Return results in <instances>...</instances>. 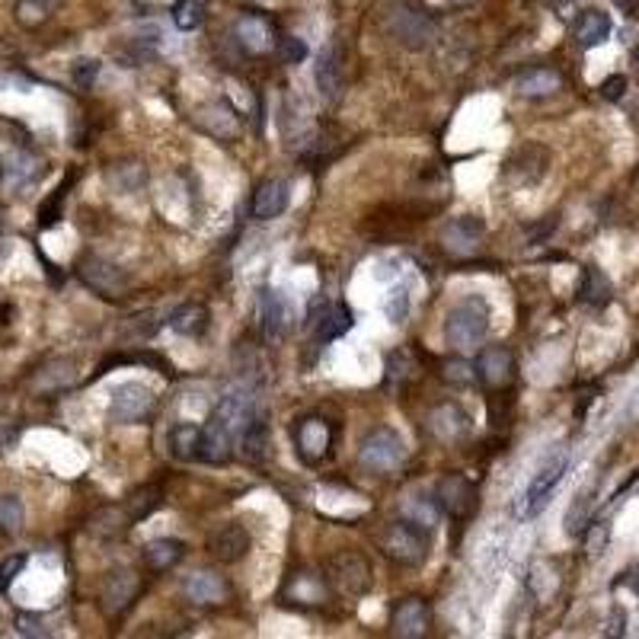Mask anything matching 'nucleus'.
Returning <instances> with one entry per match:
<instances>
[{
	"label": "nucleus",
	"mask_w": 639,
	"mask_h": 639,
	"mask_svg": "<svg viewBox=\"0 0 639 639\" xmlns=\"http://www.w3.org/2000/svg\"><path fill=\"white\" fill-rule=\"evenodd\" d=\"M26 560H29L26 553H16L10 560H4V566H0V592H7V588L16 582V576L26 569Z\"/></svg>",
	"instance_id": "37998d69"
},
{
	"label": "nucleus",
	"mask_w": 639,
	"mask_h": 639,
	"mask_svg": "<svg viewBox=\"0 0 639 639\" xmlns=\"http://www.w3.org/2000/svg\"><path fill=\"white\" fill-rule=\"evenodd\" d=\"M170 326L179 336H202L208 330V310L202 304H183L170 314Z\"/></svg>",
	"instance_id": "c756f323"
},
{
	"label": "nucleus",
	"mask_w": 639,
	"mask_h": 639,
	"mask_svg": "<svg viewBox=\"0 0 639 639\" xmlns=\"http://www.w3.org/2000/svg\"><path fill=\"white\" fill-rule=\"evenodd\" d=\"M208 553L221 563H240L250 553V534L243 524H221L208 534Z\"/></svg>",
	"instance_id": "ddd939ff"
},
{
	"label": "nucleus",
	"mask_w": 639,
	"mask_h": 639,
	"mask_svg": "<svg viewBox=\"0 0 639 639\" xmlns=\"http://www.w3.org/2000/svg\"><path fill=\"white\" fill-rule=\"evenodd\" d=\"M378 547L393 563L419 566L425 556H429V534H425V528H419V524L400 518V521L384 524L378 534Z\"/></svg>",
	"instance_id": "7ed1b4c3"
},
{
	"label": "nucleus",
	"mask_w": 639,
	"mask_h": 639,
	"mask_svg": "<svg viewBox=\"0 0 639 639\" xmlns=\"http://www.w3.org/2000/svg\"><path fill=\"white\" fill-rule=\"evenodd\" d=\"M39 173H42V160L32 157L29 151H13V154L4 160V176H7V183L16 186V189L29 186Z\"/></svg>",
	"instance_id": "bb28decb"
},
{
	"label": "nucleus",
	"mask_w": 639,
	"mask_h": 639,
	"mask_svg": "<svg viewBox=\"0 0 639 639\" xmlns=\"http://www.w3.org/2000/svg\"><path fill=\"white\" fill-rule=\"evenodd\" d=\"M630 576H633V579H620V585H630L633 592L639 595V572H630Z\"/></svg>",
	"instance_id": "8fccbe9b"
},
{
	"label": "nucleus",
	"mask_w": 639,
	"mask_h": 639,
	"mask_svg": "<svg viewBox=\"0 0 639 639\" xmlns=\"http://www.w3.org/2000/svg\"><path fill=\"white\" fill-rule=\"evenodd\" d=\"M160 502H163L160 489L157 486H144V489H138V493H131L125 499V512L131 515V521H141L147 515H154L160 509Z\"/></svg>",
	"instance_id": "473e14b6"
},
{
	"label": "nucleus",
	"mask_w": 639,
	"mask_h": 639,
	"mask_svg": "<svg viewBox=\"0 0 639 639\" xmlns=\"http://www.w3.org/2000/svg\"><path fill=\"white\" fill-rule=\"evenodd\" d=\"M352 310L346 304H333V307H326V314L320 317L317 323V339L320 342H333L339 336H346L352 330Z\"/></svg>",
	"instance_id": "c85d7f7f"
},
{
	"label": "nucleus",
	"mask_w": 639,
	"mask_h": 639,
	"mask_svg": "<svg viewBox=\"0 0 639 639\" xmlns=\"http://www.w3.org/2000/svg\"><path fill=\"white\" fill-rule=\"evenodd\" d=\"M170 448L179 461H192V457H199L202 451V429L199 425H189V422H179L176 429L170 432Z\"/></svg>",
	"instance_id": "7c9ffc66"
},
{
	"label": "nucleus",
	"mask_w": 639,
	"mask_h": 639,
	"mask_svg": "<svg viewBox=\"0 0 639 639\" xmlns=\"http://www.w3.org/2000/svg\"><path fill=\"white\" fill-rule=\"evenodd\" d=\"M237 445H240L243 457H247L250 464H262V461H266V457H269V448H272V438H269V425H266V419L253 416L247 429H243V435H240Z\"/></svg>",
	"instance_id": "a878e982"
},
{
	"label": "nucleus",
	"mask_w": 639,
	"mask_h": 639,
	"mask_svg": "<svg viewBox=\"0 0 639 639\" xmlns=\"http://www.w3.org/2000/svg\"><path fill=\"white\" fill-rule=\"evenodd\" d=\"M234 36L243 52H250V55H266L272 48V26H269V20H262L256 13L240 16L234 26Z\"/></svg>",
	"instance_id": "4be33fe9"
},
{
	"label": "nucleus",
	"mask_w": 639,
	"mask_h": 639,
	"mask_svg": "<svg viewBox=\"0 0 639 639\" xmlns=\"http://www.w3.org/2000/svg\"><path fill=\"white\" fill-rule=\"evenodd\" d=\"M183 595L192 604H221L231 595V585H227L218 572H195L183 582Z\"/></svg>",
	"instance_id": "412c9836"
},
{
	"label": "nucleus",
	"mask_w": 639,
	"mask_h": 639,
	"mask_svg": "<svg viewBox=\"0 0 639 639\" xmlns=\"http://www.w3.org/2000/svg\"><path fill=\"white\" fill-rule=\"evenodd\" d=\"M624 87H627V80L617 74V77H608V80H604V84H601V93L608 96V100H620V96H624Z\"/></svg>",
	"instance_id": "de8ad7c7"
},
{
	"label": "nucleus",
	"mask_w": 639,
	"mask_h": 639,
	"mask_svg": "<svg viewBox=\"0 0 639 639\" xmlns=\"http://www.w3.org/2000/svg\"><path fill=\"white\" fill-rule=\"evenodd\" d=\"M330 579L342 595L358 598L371 588V566H368L365 556H358L352 550L336 553L330 560Z\"/></svg>",
	"instance_id": "1a4fd4ad"
},
{
	"label": "nucleus",
	"mask_w": 639,
	"mask_h": 639,
	"mask_svg": "<svg viewBox=\"0 0 639 639\" xmlns=\"http://www.w3.org/2000/svg\"><path fill=\"white\" fill-rule=\"evenodd\" d=\"M489 333V307L483 298H467L454 304L445 317V339L454 352H477Z\"/></svg>",
	"instance_id": "f03ea898"
},
{
	"label": "nucleus",
	"mask_w": 639,
	"mask_h": 639,
	"mask_svg": "<svg viewBox=\"0 0 639 639\" xmlns=\"http://www.w3.org/2000/svg\"><path fill=\"white\" fill-rule=\"evenodd\" d=\"M253 419V397L247 390L227 393L215 406V413L202 425V451L199 457L208 464H224L231 457V448L240 441L243 429Z\"/></svg>",
	"instance_id": "f257e3e1"
},
{
	"label": "nucleus",
	"mask_w": 639,
	"mask_h": 639,
	"mask_svg": "<svg viewBox=\"0 0 639 639\" xmlns=\"http://www.w3.org/2000/svg\"><path fill=\"white\" fill-rule=\"evenodd\" d=\"M592 496H579L576 502L569 505V515H566V534L569 537H579L592 528Z\"/></svg>",
	"instance_id": "4c0bfd02"
},
{
	"label": "nucleus",
	"mask_w": 639,
	"mask_h": 639,
	"mask_svg": "<svg viewBox=\"0 0 639 639\" xmlns=\"http://www.w3.org/2000/svg\"><path fill=\"white\" fill-rule=\"evenodd\" d=\"M77 272H80V278H84V285H90L96 294H103V298H125V294L131 291L128 272L112 266V262H106L100 256H87L77 266Z\"/></svg>",
	"instance_id": "6e6552de"
},
{
	"label": "nucleus",
	"mask_w": 639,
	"mask_h": 639,
	"mask_svg": "<svg viewBox=\"0 0 639 639\" xmlns=\"http://www.w3.org/2000/svg\"><path fill=\"white\" fill-rule=\"evenodd\" d=\"M438 509L448 512L451 518L464 521L473 515V509H477V489H473V483L467 477H457V473H451V477H445L438 483Z\"/></svg>",
	"instance_id": "f8f14e48"
},
{
	"label": "nucleus",
	"mask_w": 639,
	"mask_h": 639,
	"mask_svg": "<svg viewBox=\"0 0 639 639\" xmlns=\"http://www.w3.org/2000/svg\"><path fill=\"white\" fill-rule=\"evenodd\" d=\"M454 7H467V4H473V0H451Z\"/></svg>",
	"instance_id": "3c124183"
},
{
	"label": "nucleus",
	"mask_w": 639,
	"mask_h": 639,
	"mask_svg": "<svg viewBox=\"0 0 639 639\" xmlns=\"http://www.w3.org/2000/svg\"><path fill=\"white\" fill-rule=\"evenodd\" d=\"M202 20H205L202 0H176V7H173V23H176V29L195 32V29L202 26Z\"/></svg>",
	"instance_id": "e433bc0d"
},
{
	"label": "nucleus",
	"mask_w": 639,
	"mask_h": 639,
	"mask_svg": "<svg viewBox=\"0 0 639 639\" xmlns=\"http://www.w3.org/2000/svg\"><path fill=\"white\" fill-rule=\"evenodd\" d=\"M141 595V576L131 569H116L109 572V579L103 582V592H100V604L109 617H119L125 614L135 598Z\"/></svg>",
	"instance_id": "9b49d317"
},
{
	"label": "nucleus",
	"mask_w": 639,
	"mask_h": 639,
	"mask_svg": "<svg viewBox=\"0 0 639 639\" xmlns=\"http://www.w3.org/2000/svg\"><path fill=\"white\" fill-rule=\"evenodd\" d=\"M141 556H144L147 569L167 572V569H173L186 556V544H183V540H176V537H157V540H151V544L141 550Z\"/></svg>",
	"instance_id": "b1692460"
},
{
	"label": "nucleus",
	"mask_w": 639,
	"mask_h": 639,
	"mask_svg": "<svg viewBox=\"0 0 639 639\" xmlns=\"http://www.w3.org/2000/svg\"><path fill=\"white\" fill-rule=\"evenodd\" d=\"M278 58H282L285 64H301L307 58V42L298 39V36L278 39Z\"/></svg>",
	"instance_id": "a19ab883"
},
{
	"label": "nucleus",
	"mask_w": 639,
	"mask_h": 639,
	"mask_svg": "<svg viewBox=\"0 0 639 639\" xmlns=\"http://www.w3.org/2000/svg\"><path fill=\"white\" fill-rule=\"evenodd\" d=\"M64 192H68V183H64L52 199H48L42 208H39V224L42 227H52V224H58V218H61V202H64Z\"/></svg>",
	"instance_id": "c03bdc74"
},
{
	"label": "nucleus",
	"mask_w": 639,
	"mask_h": 639,
	"mask_svg": "<svg viewBox=\"0 0 639 639\" xmlns=\"http://www.w3.org/2000/svg\"><path fill=\"white\" fill-rule=\"evenodd\" d=\"M477 378L493 387V390H502L509 387L512 378H515V358L512 352L505 346H489L480 352V362H477Z\"/></svg>",
	"instance_id": "2eb2a0df"
},
{
	"label": "nucleus",
	"mask_w": 639,
	"mask_h": 639,
	"mask_svg": "<svg viewBox=\"0 0 639 639\" xmlns=\"http://www.w3.org/2000/svg\"><path fill=\"white\" fill-rule=\"evenodd\" d=\"M445 378L451 384H470L477 374H473V368L467 362H451V365H445Z\"/></svg>",
	"instance_id": "49530a36"
},
{
	"label": "nucleus",
	"mask_w": 639,
	"mask_h": 639,
	"mask_svg": "<svg viewBox=\"0 0 639 639\" xmlns=\"http://www.w3.org/2000/svg\"><path fill=\"white\" fill-rule=\"evenodd\" d=\"M611 36V16L604 10H585L576 23V42L579 48H598Z\"/></svg>",
	"instance_id": "393cba45"
},
{
	"label": "nucleus",
	"mask_w": 639,
	"mask_h": 639,
	"mask_svg": "<svg viewBox=\"0 0 639 639\" xmlns=\"http://www.w3.org/2000/svg\"><path fill=\"white\" fill-rule=\"evenodd\" d=\"M288 186L282 179H266V183H259L253 192V218L259 221H272L278 215H285L288 208Z\"/></svg>",
	"instance_id": "aec40b11"
},
{
	"label": "nucleus",
	"mask_w": 639,
	"mask_h": 639,
	"mask_svg": "<svg viewBox=\"0 0 639 639\" xmlns=\"http://www.w3.org/2000/svg\"><path fill=\"white\" fill-rule=\"evenodd\" d=\"M157 409V397L147 384L128 381L119 384L109 397V422L116 425H138L144 419H151Z\"/></svg>",
	"instance_id": "39448f33"
},
{
	"label": "nucleus",
	"mask_w": 639,
	"mask_h": 639,
	"mask_svg": "<svg viewBox=\"0 0 639 639\" xmlns=\"http://www.w3.org/2000/svg\"><path fill=\"white\" fill-rule=\"evenodd\" d=\"M26 521V509H23V499L13 496V493H4L0 496V531L7 534H16L23 528Z\"/></svg>",
	"instance_id": "c9c22d12"
},
{
	"label": "nucleus",
	"mask_w": 639,
	"mask_h": 639,
	"mask_svg": "<svg viewBox=\"0 0 639 639\" xmlns=\"http://www.w3.org/2000/svg\"><path fill=\"white\" fill-rule=\"evenodd\" d=\"M403 515H406V521H413V524H419V528L429 531L438 521V502L435 499H409Z\"/></svg>",
	"instance_id": "58836bf2"
},
{
	"label": "nucleus",
	"mask_w": 639,
	"mask_h": 639,
	"mask_svg": "<svg viewBox=\"0 0 639 639\" xmlns=\"http://www.w3.org/2000/svg\"><path fill=\"white\" fill-rule=\"evenodd\" d=\"M131 515L125 512V505L122 509H106V512H100L93 518V524L90 528L96 531V534H103V537H119V534H125L128 528H131Z\"/></svg>",
	"instance_id": "72a5a7b5"
},
{
	"label": "nucleus",
	"mask_w": 639,
	"mask_h": 639,
	"mask_svg": "<svg viewBox=\"0 0 639 639\" xmlns=\"http://www.w3.org/2000/svg\"><path fill=\"white\" fill-rule=\"evenodd\" d=\"M195 122H199V128H205L208 135L215 138H237L240 135V119L237 112L231 106L224 103H211V106H202L199 112H195Z\"/></svg>",
	"instance_id": "5701e85b"
},
{
	"label": "nucleus",
	"mask_w": 639,
	"mask_h": 639,
	"mask_svg": "<svg viewBox=\"0 0 639 639\" xmlns=\"http://www.w3.org/2000/svg\"><path fill=\"white\" fill-rule=\"evenodd\" d=\"M342 87H346V71H342L339 45H326L317 55V90L326 103H339Z\"/></svg>",
	"instance_id": "dca6fc26"
},
{
	"label": "nucleus",
	"mask_w": 639,
	"mask_h": 639,
	"mask_svg": "<svg viewBox=\"0 0 639 639\" xmlns=\"http://www.w3.org/2000/svg\"><path fill=\"white\" fill-rule=\"evenodd\" d=\"M10 87H16V90H26L29 84H26L23 77H16V74H4V71H0V93H4V90H10Z\"/></svg>",
	"instance_id": "09e8293b"
},
{
	"label": "nucleus",
	"mask_w": 639,
	"mask_h": 639,
	"mask_svg": "<svg viewBox=\"0 0 639 639\" xmlns=\"http://www.w3.org/2000/svg\"><path fill=\"white\" fill-rule=\"evenodd\" d=\"M483 240V221L477 218H454L451 224L441 227V243H445V250L454 256H470L477 253Z\"/></svg>",
	"instance_id": "a211bd4d"
},
{
	"label": "nucleus",
	"mask_w": 639,
	"mask_h": 639,
	"mask_svg": "<svg viewBox=\"0 0 639 639\" xmlns=\"http://www.w3.org/2000/svg\"><path fill=\"white\" fill-rule=\"evenodd\" d=\"M390 32H393V39H397L400 45L406 48H413V52H422V48H429L432 39H435V23H432V16H425L422 10L416 7H393L390 10V20H387Z\"/></svg>",
	"instance_id": "0eeeda50"
},
{
	"label": "nucleus",
	"mask_w": 639,
	"mask_h": 639,
	"mask_svg": "<svg viewBox=\"0 0 639 639\" xmlns=\"http://www.w3.org/2000/svg\"><path fill=\"white\" fill-rule=\"evenodd\" d=\"M384 310H387V320L390 323H403L406 314H409V291L403 285L400 288H390V298H387Z\"/></svg>",
	"instance_id": "ea45409f"
},
{
	"label": "nucleus",
	"mask_w": 639,
	"mask_h": 639,
	"mask_svg": "<svg viewBox=\"0 0 639 639\" xmlns=\"http://www.w3.org/2000/svg\"><path fill=\"white\" fill-rule=\"evenodd\" d=\"M16 633L20 636H48V627L39 614H16Z\"/></svg>",
	"instance_id": "a18cd8bd"
},
{
	"label": "nucleus",
	"mask_w": 639,
	"mask_h": 639,
	"mask_svg": "<svg viewBox=\"0 0 639 639\" xmlns=\"http://www.w3.org/2000/svg\"><path fill=\"white\" fill-rule=\"evenodd\" d=\"M566 467H569L566 454H556L534 473V480L528 483V489H524L518 499V518H534L547 509V502L553 499V489L560 486Z\"/></svg>",
	"instance_id": "423d86ee"
},
{
	"label": "nucleus",
	"mask_w": 639,
	"mask_h": 639,
	"mask_svg": "<svg viewBox=\"0 0 639 639\" xmlns=\"http://www.w3.org/2000/svg\"><path fill=\"white\" fill-rule=\"evenodd\" d=\"M515 87H518L521 96H550L563 87V77L550 68H534L528 74H521Z\"/></svg>",
	"instance_id": "cd10ccee"
},
{
	"label": "nucleus",
	"mask_w": 639,
	"mask_h": 639,
	"mask_svg": "<svg viewBox=\"0 0 639 639\" xmlns=\"http://www.w3.org/2000/svg\"><path fill=\"white\" fill-rule=\"evenodd\" d=\"M71 74H74V84H77L80 90H90L93 80H96V74H100V61H96V58H80V61H74Z\"/></svg>",
	"instance_id": "79ce46f5"
},
{
	"label": "nucleus",
	"mask_w": 639,
	"mask_h": 639,
	"mask_svg": "<svg viewBox=\"0 0 639 639\" xmlns=\"http://www.w3.org/2000/svg\"><path fill=\"white\" fill-rule=\"evenodd\" d=\"M55 10H58V0H16L13 16H16V23H23L26 29H36Z\"/></svg>",
	"instance_id": "2f4dec72"
},
{
	"label": "nucleus",
	"mask_w": 639,
	"mask_h": 639,
	"mask_svg": "<svg viewBox=\"0 0 639 639\" xmlns=\"http://www.w3.org/2000/svg\"><path fill=\"white\" fill-rule=\"evenodd\" d=\"M429 429L438 441L445 445H454V441H464L470 435V416L464 413L457 403H441L432 409L429 416Z\"/></svg>",
	"instance_id": "f3484780"
},
{
	"label": "nucleus",
	"mask_w": 639,
	"mask_h": 639,
	"mask_svg": "<svg viewBox=\"0 0 639 639\" xmlns=\"http://www.w3.org/2000/svg\"><path fill=\"white\" fill-rule=\"evenodd\" d=\"M403 461H406V441L400 432L387 429V425L371 429L362 438V445H358V464H362V470H368V473H390Z\"/></svg>",
	"instance_id": "20e7f679"
},
{
	"label": "nucleus",
	"mask_w": 639,
	"mask_h": 639,
	"mask_svg": "<svg viewBox=\"0 0 639 639\" xmlns=\"http://www.w3.org/2000/svg\"><path fill=\"white\" fill-rule=\"evenodd\" d=\"M390 627H393V636H400V639L425 636V633H429V627H432L429 604H425L422 598H406L403 604H397V611H393Z\"/></svg>",
	"instance_id": "4468645a"
},
{
	"label": "nucleus",
	"mask_w": 639,
	"mask_h": 639,
	"mask_svg": "<svg viewBox=\"0 0 639 639\" xmlns=\"http://www.w3.org/2000/svg\"><path fill=\"white\" fill-rule=\"evenodd\" d=\"M608 298H611V282L595 266H588L585 282H582V301L592 307H601V304H608Z\"/></svg>",
	"instance_id": "f704fd0d"
},
{
	"label": "nucleus",
	"mask_w": 639,
	"mask_h": 639,
	"mask_svg": "<svg viewBox=\"0 0 639 639\" xmlns=\"http://www.w3.org/2000/svg\"><path fill=\"white\" fill-rule=\"evenodd\" d=\"M259 326H262V339L275 342L282 339L288 330V304L282 298V291L275 288H262L259 298Z\"/></svg>",
	"instance_id": "6ab92c4d"
},
{
	"label": "nucleus",
	"mask_w": 639,
	"mask_h": 639,
	"mask_svg": "<svg viewBox=\"0 0 639 639\" xmlns=\"http://www.w3.org/2000/svg\"><path fill=\"white\" fill-rule=\"evenodd\" d=\"M333 445V425L320 416H307L294 425V448L304 457L307 464H317L330 454Z\"/></svg>",
	"instance_id": "9d476101"
}]
</instances>
